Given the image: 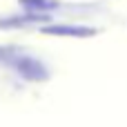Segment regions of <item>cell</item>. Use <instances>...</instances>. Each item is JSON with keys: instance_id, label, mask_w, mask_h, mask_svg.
Segmentation results:
<instances>
[{"instance_id": "1", "label": "cell", "mask_w": 127, "mask_h": 127, "mask_svg": "<svg viewBox=\"0 0 127 127\" xmlns=\"http://www.w3.org/2000/svg\"><path fill=\"white\" fill-rule=\"evenodd\" d=\"M13 67H16V71L22 76V78H27V80H47V67L40 63V60H36V58H31V56H16L13 58V63H11Z\"/></svg>"}, {"instance_id": "2", "label": "cell", "mask_w": 127, "mask_h": 127, "mask_svg": "<svg viewBox=\"0 0 127 127\" xmlns=\"http://www.w3.org/2000/svg\"><path fill=\"white\" fill-rule=\"evenodd\" d=\"M42 33H54V36H76V38H89L96 36L98 31L92 27H74V25H56V27H42Z\"/></svg>"}, {"instance_id": "3", "label": "cell", "mask_w": 127, "mask_h": 127, "mask_svg": "<svg viewBox=\"0 0 127 127\" xmlns=\"http://www.w3.org/2000/svg\"><path fill=\"white\" fill-rule=\"evenodd\" d=\"M16 56H20L16 47H0V63H13Z\"/></svg>"}]
</instances>
